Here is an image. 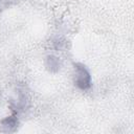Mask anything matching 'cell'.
<instances>
[{"label":"cell","mask_w":134,"mask_h":134,"mask_svg":"<svg viewBox=\"0 0 134 134\" xmlns=\"http://www.w3.org/2000/svg\"><path fill=\"white\" fill-rule=\"evenodd\" d=\"M1 127L3 128V131L5 132H12L15 130V128L18 125V120L15 118V116H9L1 121Z\"/></svg>","instance_id":"obj_2"},{"label":"cell","mask_w":134,"mask_h":134,"mask_svg":"<svg viewBox=\"0 0 134 134\" xmlns=\"http://www.w3.org/2000/svg\"><path fill=\"white\" fill-rule=\"evenodd\" d=\"M15 0H0V9H2V8L8 6V5H10Z\"/></svg>","instance_id":"obj_4"},{"label":"cell","mask_w":134,"mask_h":134,"mask_svg":"<svg viewBox=\"0 0 134 134\" xmlns=\"http://www.w3.org/2000/svg\"><path fill=\"white\" fill-rule=\"evenodd\" d=\"M47 66L51 69V70H57L60 67V61L58 58L53 57V55H49L47 58Z\"/></svg>","instance_id":"obj_3"},{"label":"cell","mask_w":134,"mask_h":134,"mask_svg":"<svg viewBox=\"0 0 134 134\" xmlns=\"http://www.w3.org/2000/svg\"><path fill=\"white\" fill-rule=\"evenodd\" d=\"M74 82L80 89H87L90 87V73L85 66L81 64L75 65V76Z\"/></svg>","instance_id":"obj_1"}]
</instances>
